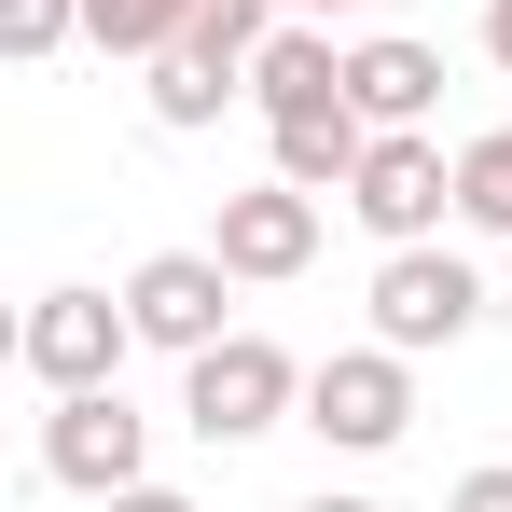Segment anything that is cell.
Instances as JSON below:
<instances>
[{
    "label": "cell",
    "mask_w": 512,
    "mask_h": 512,
    "mask_svg": "<svg viewBox=\"0 0 512 512\" xmlns=\"http://www.w3.org/2000/svg\"><path fill=\"white\" fill-rule=\"evenodd\" d=\"M305 374H319V360H291L277 333H222V346L180 360V429H194V443H263V429L305 416Z\"/></svg>",
    "instance_id": "cell-1"
},
{
    "label": "cell",
    "mask_w": 512,
    "mask_h": 512,
    "mask_svg": "<svg viewBox=\"0 0 512 512\" xmlns=\"http://www.w3.org/2000/svg\"><path fill=\"white\" fill-rule=\"evenodd\" d=\"M443 208H457V153H443L429 125H374V153L346 180V222H360L374 250H429Z\"/></svg>",
    "instance_id": "cell-2"
},
{
    "label": "cell",
    "mask_w": 512,
    "mask_h": 512,
    "mask_svg": "<svg viewBox=\"0 0 512 512\" xmlns=\"http://www.w3.org/2000/svg\"><path fill=\"white\" fill-rule=\"evenodd\" d=\"M125 346H139V319H125V291H42L28 319H14V360L70 402V388H125Z\"/></svg>",
    "instance_id": "cell-3"
},
{
    "label": "cell",
    "mask_w": 512,
    "mask_h": 512,
    "mask_svg": "<svg viewBox=\"0 0 512 512\" xmlns=\"http://www.w3.org/2000/svg\"><path fill=\"white\" fill-rule=\"evenodd\" d=\"M305 429H319L333 457H388V443L416 429V360H402V346H333V360L305 374Z\"/></svg>",
    "instance_id": "cell-4"
},
{
    "label": "cell",
    "mask_w": 512,
    "mask_h": 512,
    "mask_svg": "<svg viewBox=\"0 0 512 512\" xmlns=\"http://www.w3.org/2000/svg\"><path fill=\"white\" fill-rule=\"evenodd\" d=\"M42 471L70 499H125V485H153V416H125V388H70L42 416Z\"/></svg>",
    "instance_id": "cell-5"
},
{
    "label": "cell",
    "mask_w": 512,
    "mask_h": 512,
    "mask_svg": "<svg viewBox=\"0 0 512 512\" xmlns=\"http://www.w3.org/2000/svg\"><path fill=\"white\" fill-rule=\"evenodd\" d=\"M471 319H485V277L443 250V236H429V250H388V263H374V346L429 360V346H457Z\"/></svg>",
    "instance_id": "cell-6"
},
{
    "label": "cell",
    "mask_w": 512,
    "mask_h": 512,
    "mask_svg": "<svg viewBox=\"0 0 512 512\" xmlns=\"http://www.w3.org/2000/svg\"><path fill=\"white\" fill-rule=\"evenodd\" d=\"M236 291H250V277H236L222 250H153L139 277H125V319H139V346L194 360V346H222V333H236V319H222Z\"/></svg>",
    "instance_id": "cell-7"
},
{
    "label": "cell",
    "mask_w": 512,
    "mask_h": 512,
    "mask_svg": "<svg viewBox=\"0 0 512 512\" xmlns=\"http://www.w3.org/2000/svg\"><path fill=\"white\" fill-rule=\"evenodd\" d=\"M319 208H333V194H305V180H250V194H222L208 250L236 263L250 291H277V277H305V263H319Z\"/></svg>",
    "instance_id": "cell-8"
},
{
    "label": "cell",
    "mask_w": 512,
    "mask_h": 512,
    "mask_svg": "<svg viewBox=\"0 0 512 512\" xmlns=\"http://www.w3.org/2000/svg\"><path fill=\"white\" fill-rule=\"evenodd\" d=\"M333 97H346V42L319 14H277V42L250 56V111L277 125V111H333Z\"/></svg>",
    "instance_id": "cell-9"
},
{
    "label": "cell",
    "mask_w": 512,
    "mask_h": 512,
    "mask_svg": "<svg viewBox=\"0 0 512 512\" xmlns=\"http://www.w3.org/2000/svg\"><path fill=\"white\" fill-rule=\"evenodd\" d=\"M346 97H360V125H429L443 111V56L374 28V42H346Z\"/></svg>",
    "instance_id": "cell-10"
},
{
    "label": "cell",
    "mask_w": 512,
    "mask_h": 512,
    "mask_svg": "<svg viewBox=\"0 0 512 512\" xmlns=\"http://www.w3.org/2000/svg\"><path fill=\"white\" fill-rule=\"evenodd\" d=\"M263 139H277V180H305V194H333V208H346V180H360V153H374L360 97H333V111H277Z\"/></svg>",
    "instance_id": "cell-11"
},
{
    "label": "cell",
    "mask_w": 512,
    "mask_h": 512,
    "mask_svg": "<svg viewBox=\"0 0 512 512\" xmlns=\"http://www.w3.org/2000/svg\"><path fill=\"white\" fill-rule=\"evenodd\" d=\"M236 97H250V70H222V56H194V42L153 56V125H167V139H208Z\"/></svg>",
    "instance_id": "cell-12"
},
{
    "label": "cell",
    "mask_w": 512,
    "mask_h": 512,
    "mask_svg": "<svg viewBox=\"0 0 512 512\" xmlns=\"http://www.w3.org/2000/svg\"><path fill=\"white\" fill-rule=\"evenodd\" d=\"M180 28H194V0H84V42L97 56H139V70L167 56Z\"/></svg>",
    "instance_id": "cell-13"
},
{
    "label": "cell",
    "mask_w": 512,
    "mask_h": 512,
    "mask_svg": "<svg viewBox=\"0 0 512 512\" xmlns=\"http://www.w3.org/2000/svg\"><path fill=\"white\" fill-rule=\"evenodd\" d=\"M457 222H471V236H512V125H485V139L457 153Z\"/></svg>",
    "instance_id": "cell-14"
},
{
    "label": "cell",
    "mask_w": 512,
    "mask_h": 512,
    "mask_svg": "<svg viewBox=\"0 0 512 512\" xmlns=\"http://www.w3.org/2000/svg\"><path fill=\"white\" fill-rule=\"evenodd\" d=\"M194 56H222V70H250L263 42H277V0H194V28H180Z\"/></svg>",
    "instance_id": "cell-15"
},
{
    "label": "cell",
    "mask_w": 512,
    "mask_h": 512,
    "mask_svg": "<svg viewBox=\"0 0 512 512\" xmlns=\"http://www.w3.org/2000/svg\"><path fill=\"white\" fill-rule=\"evenodd\" d=\"M84 42V0H0V56L14 70H42V56H70Z\"/></svg>",
    "instance_id": "cell-16"
},
{
    "label": "cell",
    "mask_w": 512,
    "mask_h": 512,
    "mask_svg": "<svg viewBox=\"0 0 512 512\" xmlns=\"http://www.w3.org/2000/svg\"><path fill=\"white\" fill-rule=\"evenodd\" d=\"M443 512H512V457H485V471H457V485H443Z\"/></svg>",
    "instance_id": "cell-17"
},
{
    "label": "cell",
    "mask_w": 512,
    "mask_h": 512,
    "mask_svg": "<svg viewBox=\"0 0 512 512\" xmlns=\"http://www.w3.org/2000/svg\"><path fill=\"white\" fill-rule=\"evenodd\" d=\"M97 512H194L180 485H125V499H97Z\"/></svg>",
    "instance_id": "cell-18"
},
{
    "label": "cell",
    "mask_w": 512,
    "mask_h": 512,
    "mask_svg": "<svg viewBox=\"0 0 512 512\" xmlns=\"http://www.w3.org/2000/svg\"><path fill=\"white\" fill-rule=\"evenodd\" d=\"M485 56H499V70H512V0H485Z\"/></svg>",
    "instance_id": "cell-19"
},
{
    "label": "cell",
    "mask_w": 512,
    "mask_h": 512,
    "mask_svg": "<svg viewBox=\"0 0 512 512\" xmlns=\"http://www.w3.org/2000/svg\"><path fill=\"white\" fill-rule=\"evenodd\" d=\"M277 14H319V28H333V14H374V0H277Z\"/></svg>",
    "instance_id": "cell-20"
},
{
    "label": "cell",
    "mask_w": 512,
    "mask_h": 512,
    "mask_svg": "<svg viewBox=\"0 0 512 512\" xmlns=\"http://www.w3.org/2000/svg\"><path fill=\"white\" fill-rule=\"evenodd\" d=\"M305 512H374V499H346V485H319V499H305Z\"/></svg>",
    "instance_id": "cell-21"
}]
</instances>
